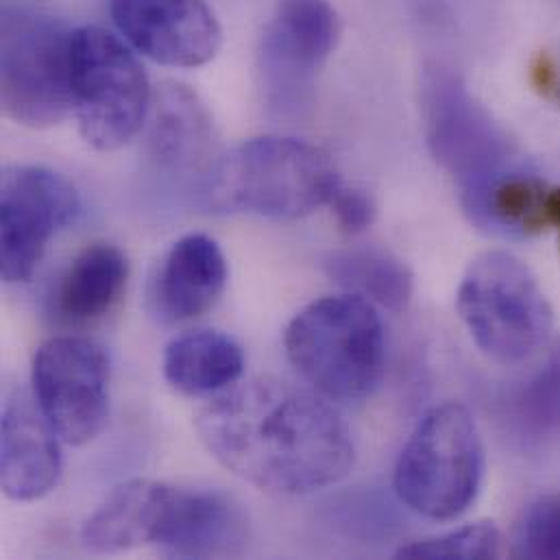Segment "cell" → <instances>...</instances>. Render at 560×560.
Wrapping results in <instances>:
<instances>
[{
	"label": "cell",
	"instance_id": "18",
	"mask_svg": "<svg viewBox=\"0 0 560 560\" xmlns=\"http://www.w3.org/2000/svg\"><path fill=\"white\" fill-rule=\"evenodd\" d=\"M127 280L129 262L116 245H88L57 281L52 310L70 325L96 323L118 305Z\"/></svg>",
	"mask_w": 560,
	"mask_h": 560
},
{
	"label": "cell",
	"instance_id": "12",
	"mask_svg": "<svg viewBox=\"0 0 560 560\" xmlns=\"http://www.w3.org/2000/svg\"><path fill=\"white\" fill-rule=\"evenodd\" d=\"M109 13L120 35L162 66H203L223 44V28L206 0H109Z\"/></svg>",
	"mask_w": 560,
	"mask_h": 560
},
{
	"label": "cell",
	"instance_id": "24",
	"mask_svg": "<svg viewBox=\"0 0 560 560\" xmlns=\"http://www.w3.org/2000/svg\"><path fill=\"white\" fill-rule=\"evenodd\" d=\"M515 555L560 560V493L544 495L526 509L515 537Z\"/></svg>",
	"mask_w": 560,
	"mask_h": 560
},
{
	"label": "cell",
	"instance_id": "17",
	"mask_svg": "<svg viewBox=\"0 0 560 560\" xmlns=\"http://www.w3.org/2000/svg\"><path fill=\"white\" fill-rule=\"evenodd\" d=\"M168 493L171 485L155 480H129L118 485L83 524V546L96 555L155 546Z\"/></svg>",
	"mask_w": 560,
	"mask_h": 560
},
{
	"label": "cell",
	"instance_id": "4",
	"mask_svg": "<svg viewBox=\"0 0 560 560\" xmlns=\"http://www.w3.org/2000/svg\"><path fill=\"white\" fill-rule=\"evenodd\" d=\"M485 443L474 415L456 401L430 408L399 452L393 487L399 502L432 522L463 517L480 495Z\"/></svg>",
	"mask_w": 560,
	"mask_h": 560
},
{
	"label": "cell",
	"instance_id": "10",
	"mask_svg": "<svg viewBox=\"0 0 560 560\" xmlns=\"http://www.w3.org/2000/svg\"><path fill=\"white\" fill-rule=\"evenodd\" d=\"M340 15L329 0H280L265 26L258 77L265 103L278 116L307 105L320 66L340 42Z\"/></svg>",
	"mask_w": 560,
	"mask_h": 560
},
{
	"label": "cell",
	"instance_id": "1",
	"mask_svg": "<svg viewBox=\"0 0 560 560\" xmlns=\"http://www.w3.org/2000/svg\"><path fill=\"white\" fill-rule=\"evenodd\" d=\"M206 450L241 480L276 495H310L349 476L351 430L338 408L276 377L236 382L197 415Z\"/></svg>",
	"mask_w": 560,
	"mask_h": 560
},
{
	"label": "cell",
	"instance_id": "19",
	"mask_svg": "<svg viewBox=\"0 0 560 560\" xmlns=\"http://www.w3.org/2000/svg\"><path fill=\"white\" fill-rule=\"evenodd\" d=\"M162 371L166 382L184 395H219L243 377L245 353L219 329H192L166 345Z\"/></svg>",
	"mask_w": 560,
	"mask_h": 560
},
{
	"label": "cell",
	"instance_id": "20",
	"mask_svg": "<svg viewBox=\"0 0 560 560\" xmlns=\"http://www.w3.org/2000/svg\"><path fill=\"white\" fill-rule=\"evenodd\" d=\"M323 271L347 292L393 312L406 310L415 292V276L408 265L390 252L375 247L331 252L323 260Z\"/></svg>",
	"mask_w": 560,
	"mask_h": 560
},
{
	"label": "cell",
	"instance_id": "2",
	"mask_svg": "<svg viewBox=\"0 0 560 560\" xmlns=\"http://www.w3.org/2000/svg\"><path fill=\"white\" fill-rule=\"evenodd\" d=\"M340 184L323 149L294 138L267 136L217 158L199 184V197L214 214L296 221L329 206Z\"/></svg>",
	"mask_w": 560,
	"mask_h": 560
},
{
	"label": "cell",
	"instance_id": "16",
	"mask_svg": "<svg viewBox=\"0 0 560 560\" xmlns=\"http://www.w3.org/2000/svg\"><path fill=\"white\" fill-rule=\"evenodd\" d=\"M149 151L162 171L199 175V184L217 162L212 116L190 88L166 83L153 96Z\"/></svg>",
	"mask_w": 560,
	"mask_h": 560
},
{
	"label": "cell",
	"instance_id": "13",
	"mask_svg": "<svg viewBox=\"0 0 560 560\" xmlns=\"http://www.w3.org/2000/svg\"><path fill=\"white\" fill-rule=\"evenodd\" d=\"M249 520L241 504L212 489L173 487L155 546L175 559H234L247 552Z\"/></svg>",
	"mask_w": 560,
	"mask_h": 560
},
{
	"label": "cell",
	"instance_id": "26",
	"mask_svg": "<svg viewBox=\"0 0 560 560\" xmlns=\"http://www.w3.org/2000/svg\"><path fill=\"white\" fill-rule=\"evenodd\" d=\"M546 219H548V228H557L560 236V188H550L548 192Z\"/></svg>",
	"mask_w": 560,
	"mask_h": 560
},
{
	"label": "cell",
	"instance_id": "22",
	"mask_svg": "<svg viewBox=\"0 0 560 560\" xmlns=\"http://www.w3.org/2000/svg\"><path fill=\"white\" fill-rule=\"evenodd\" d=\"M502 533L493 522H476L441 537L401 546L395 559L487 560L502 557Z\"/></svg>",
	"mask_w": 560,
	"mask_h": 560
},
{
	"label": "cell",
	"instance_id": "15",
	"mask_svg": "<svg viewBox=\"0 0 560 560\" xmlns=\"http://www.w3.org/2000/svg\"><path fill=\"white\" fill-rule=\"evenodd\" d=\"M228 278V260L214 238L184 236L168 249L151 281V310L168 325L195 320L217 305Z\"/></svg>",
	"mask_w": 560,
	"mask_h": 560
},
{
	"label": "cell",
	"instance_id": "23",
	"mask_svg": "<svg viewBox=\"0 0 560 560\" xmlns=\"http://www.w3.org/2000/svg\"><path fill=\"white\" fill-rule=\"evenodd\" d=\"M522 425L535 436H560V340L517 397Z\"/></svg>",
	"mask_w": 560,
	"mask_h": 560
},
{
	"label": "cell",
	"instance_id": "21",
	"mask_svg": "<svg viewBox=\"0 0 560 560\" xmlns=\"http://www.w3.org/2000/svg\"><path fill=\"white\" fill-rule=\"evenodd\" d=\"M548 192L550 188L539 179L504 171L487 184L463 192V206L476 223L530 234L548 228Z\"/></svg>",
	"mask_w": 560,
	"mask_h": 560
},
{
	"label": "cell",
	"instance_id": "11",
	"mask_svg": "<svg viewBox=\"0 0 560 560\" xmlns=\"http://www.w3.org/2000/svg\"><path fill=\"white\" fill-rule=\"evenodd\" d=\"M77 188L46 166H11L0 195V271L7 283L33 278L48 243L77 223Z\"/></svg>",
	"mask_w": 560,
	"mask_h": 560
},
{
	"label": "cell",
	"instance_id": "3",
	"mask_svg": "<svg viewBox=\"0 0 560 560\" xmlns=\"http://www.w3.org/2000/svg\"><path fill=\"white\" fill-rule=\"evenodd\" d=\"M283 349L296 373L338 404L369 397L386 369L382 318L375 303L353 292L316 299L296 312Z\"/></svg>",
	"mask_w": 560,
	"mask_h": 560
},
{
	"label": "cell",
	"instance_id": "25",
	"mask_svg": "<svg viewBox=\"0 0 560 560\" xmlns=\"http://www.w3.org/2000/svg\"><path fill=\"white\" fill-rule=\"evenodd\" d=\"M329 208L338 221V225L347 234H360L375 221V203L371 195L360 188H349L340 184L329 201Z\"/></svg>",
	"mask_w": 560,
	"mask_h": 560
},
{
	"label": "cell",
	"instance_id": "6",
	"mask_svg": "<svg viewBox=\"0 0 560 560\" xmlns=\"http://www.w3.org/2000/svg\"><path fill=\"white\" fill-rule=\"evenodd\" d=\"M72 31L44 9L4 2L0 98L18 125L46 129L72 114Z\"/></svg>",
	"mask_w": 560,
	"mask_h": 560
},
{
	"label": "cell",
	"instance_id": "14",
	"mask_svg": "<svg viewBox=\"0 0 560 560\" xmlns=\"http://www.w3.org/2000/svg\"><path fill=\"white\" fill-rule=\"evenodd\" d=\"M59 436L39 406L22 393H9L0 423V487L11 502H35L61 478Z\"/></svg>",
	"mask_w": 560,
	"mask_h": 560
},
{
	"label": "cell",
	"instance_id": "7",
	"mask_svg": "<svg viewBox=\"0 0 560 560\" xmlns=\"http://www.w3.org/2000/svg\"><path fill=\"white\" fill-rule=\"evenodd\" d=\"M72 114L83 140L103 153L129 144L149 118L153 94L138 57L101 26L72 31Z\"/></svg>",
	"mask_w": 560,
	"mask_h": 560
},
{
	"label": "cell",
	"instance_id": "9",
	"mask_svg": "<svg viewBox=\"0 0 560 560\" xmlns=\"http://www.w3.org/2000/svg\"><path fill=\"white\" fill-rule=\"evenodd\" d=\"M33 399L68 445H88L109 417V358L85 338L46 340L33 360Z\"/></svg>",
	"mask_w": 560,
	"mask_h": 560
},
{
	"label": "cell",
	"instance_id": "5",
	"mask_svg": "<svg viewBox=\"0 0 560 560\" xmlns=\"http://www.w3.org/2000/svg\"><path fill=\"white\" fill-rule=\"evenodd\" d=\"M456 310L478 349L500 364L530 360L555 331V307L544 285L509 252H487L467 267Z\"/></svg>",
	"mask_w": 560,
	"mask_h": 560
},
{
	"label": "cell",
	"instance_id": "8",
	"mask_svg": "<svg viewBox=\"0 0 560 560\" xmlns=\"http://www.w3.org/2000/svg\"><path fill=\"white\" fill-rule=\"evenodd\" d=\"M421 114L432 158L469 192L506 171L509 142L458 74L430 66L421 77Z\"/></svg>",
	"mask_w": 560,
	"mask_h": 560
}]
</instances>
